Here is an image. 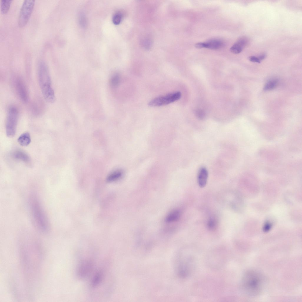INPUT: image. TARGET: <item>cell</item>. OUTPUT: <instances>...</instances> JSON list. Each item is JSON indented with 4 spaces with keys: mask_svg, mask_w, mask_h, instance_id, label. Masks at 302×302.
<instances>
[{
    "mask_svg": "<svg viewBox=\"0 0 302 302\" xmlns=\"http://www.w3.org/2000/svg\"><path fill=\"white\" fill-rule=\"evenodd\" d=\"M19 116L18 110L16 107L11 106L9 108L6 122V133L8 137L15 135Z\"/></svg>",
    "mask_w": 302,
    "mask_h": 302,
    "instance_id": "3957f363",
    "label": "cell"
},
{
    "mask_svg": "<svg viewBox=\"0 0 302 302\" xmlns=\"http://www.w3.org/2000/svg\"><path fill=\"white\" fill-rule=\"evenodd\" d=\"M208 176V171L206 168L204 167H201L198 170L197 175L198 183L201 188H203L206 186Z\"/></svg>",
    "mask_w": 302,
    "mask_h": 302,
    "instance_id": "8fae6325",
    "label": "cell"
},
{
    "mask_svg": "<svg viewBox=\"0 0 302 302\" xmlns=\"http://www.w3.org/2000/svg\"><path fill=\"white\" fill-rule=\"evenodd\" d=\"M30 204L32 215L38 229L44 232L49 229V223L44 211L37 197L32 195L30 199Z\"/></svg>",
    "mask_w": 302,
    "mask_h": 302,
    "instance_id": "7a4b0ae2",
    "label": "cell"
},
{
    "mask_svg": "<svg viewBox=\"0 0 302 302\" xmlns=\"http://www.w3.org/2000/svg\"><path fill=\"white\" fill-rule=\"evenodd\" d=\"M35 4L34 0H24L21 6L18 20L19 27L24 26L28 22L32 13Z\"/></svg>",
    "mask_w": 302,
    "mask_h": 302,
    "instance_id": "277c9868",
    "label": "cell"
},
{
    "mask_svg": "<svg viewBox=\"0 0 302 302\" xmlns=\"http://www.w3.org/2000/svg\"><path fill=\"white\" fill-rule=\"evenodd\" d=\"M80 22L82 25H84V24H85L86 20L83 16H81L80 18Z\"/></svg>",
    "mask_w": 302,
    "mask_h": 302,
    "instance_id": "cb8c5ba5",
    "label": "cell"
},
{
    "mask_svg": "<svg viewBox=\"0 0 302 302\" xmlns=\"http://www.w3.org/2000/svg\"><path fill=\"white\" fill-rule=\"evenodd\" d=\"M17 141L21 146H27L31 142L29 133L28 132H26L22 134L18 137Z\"/></svg>",
    "mask_w": 302,
    "mask_h": 302,
    "instance_id": "5bb4252c",
    "label": "cell"
},
{
    "mask_svg": "<svg viewBox=\"0 0 302 302\" xmlns=\"http://www.w3.org/2000/svg\"><path fill=\"white\" fill-rule=\"evenodd\" d=\"M120 81V75L118 73H115L111 77L110 80V85L112 88H115L119 86Z\"/></svg>",
    "mask_w": 302,
    "mask_h": 302,
    "instance_id": "d6986e66",
    "label": "cell"
},
{
    "mask_svg": "<svg viewBox=\"0 0 302 302\" xmlns=\"http://www.w3.org/2000/svg\"><path fill=\"white\" fill-rule=\"evenodd\" d=\"M122 14L121 12H118L116 13L113 17V23L115 25L119 24L122 21Z\"/></svg>",
    "mask_w": 302,
    "mask_h": 302,
    "instance_id": "44dd1931",
    "label": "cell"
},
{
    "mask_svg": "<svg viewBox=\"0 0 302 302\" xmlns=\"http://www.w3.org/2000/svg\"><path fill=\"white\" fill-rule=\"evenodd\" d=\"M259 280V278L255 275L250 274L244 278V286L246 288L249 289V290H256L257 288H258Z\"/></svg>",
    "mask_w": 302,
    "mask_h": 302,
    "instance_id": "30bf717a",
    "label": "cell"
},
{
    "mask_svg": "<svg viewBox=\"0 0 302 302\" xmlns=\"http://www.w3.org/2000/svg\"><path fill=\"white\" fill-rule=\"evenodd\" d=\"M11 155L14 159L28 164L31 162L29 156L25 152L20 150H17L13 151Z\"/></svg>",
    "mask_w": 302,
    "mask_h": 302,
    "instance_id": "7c38bea8",
    "label": "cell"
},
{
    "mask_svg": "<svg viewBox=\"0 0 302 302\" xmlns=\"http://www.w3.org/2000/svg\"><path fill=\"white\" fill-rule=\"evenodd\" d=\"M37 76L39 86L45 101L53 103L55 97L52 85L50 75L48 67L43 60H40L37 66Z\"/></svg>",
    "mask_w": 302,
    "mask_h": 302,
    "instance_id": "6da1fadb",
    "label": "cell"
},
{
    "mask_svg": "<svg viewBox=\"0 0 302 302\" xmlns=\"http://www.w3.org/2000/svg\"><path fill=\"white\" fill-rule=\"evenodd\" d=\"M12 0H1L0 3V8L1 12L6 14L10 8Z\"/></svg>",
    "mask_w": 302,
    "mask_h": 302,
    "instance_id": "ac0fdd59",
    "label": "cell"
},
{
    "mask_svg": "<svg viewBox=\"0 0 302 302\" xmlns=\"http://www.w3.org/2000/svg\"><path fill=\"white\" fill-rule=\"evenodd\" d=\"M224 44L221 40L218 39H212L204 42H200L196 43L195 47L197 48H205L212 50L219 49L222 47Z\"/></svg>",
    "mask_w": 302,
    "mask_h": 302,
    "instance_id": "ba28073f",
    "label": "cell"
},
{
    "mask_svg": "<svg viewBox=\"0 0 302 302\" xmlns=\"http://www.w3.org/2000/svg\"><path fill=\"white\" fill-rule=\"evenodd\" d=\"M197 116L199 119H202L204 118L205 116L204 113H203L201 111H197Z\"/></svg>",
    "mask_w": 302,
    "mask_h": 302,
    "instance_id": "603a6c76",
    "label": "cell"
},
{
    "mask_svg": "<svg viewBox=\"0 0 302 302\" xmlns=\"http://www.w3.org/2000/svg\"><path fill=\"white\" fill-rule=\"evenodd\" d=\"M249 60L253 62L260 63L262 61L259 55L258 56H251L249 57Z\"/></svg>",
    "mask_w": 302,
    "mask_h": 302,
    "instance_id": "7402d4cb",
    "label": "cell"
},
{
    "mask_svg": "<svg viewBox=\"0 0 302 302\" xmlns=\"http://www.w3.org/2000/svg\"><path fill=\"white\" fill-rule=\"evenodd\" d=\"M123 174L122 170H117L110 174L107 178L108 182H111L118 179L121 178Z\"/></svg>",
    "mask_w": 302,
    "mask_h": 302,
    "instance_id": "2e32d148",
    "label": "cell"
},
{
    "mask_svg": "<svg viewBox=\"0 0 302 302\" xmlns=\"http://www.w3.org/2000/svg\"><path fill=\"white\" fill-rule=\"evenodd\" d=\"M278 80L276 78L271 79L268 81L263 88L265 91H270L275 88L277 85Z\"/></svg>",
    "mask_w": 302,
    "mask_h": 302,
    "instance_id": "e0dca14e",
    "label": "cell"
},
{
    "mask_svg": "<svg viewBox=\"0 0 302 302\" xmlns=\"http://www.w3.org/2000/svg\"><path fill=\"white\" fill-rule=\"evenodd\" d=\"M14 83L16 91L20 99L24 103L27 102L28 100V92L22 79L20 77L17 78Z\"/></svg>",
    "mask_w": 302,
    "mask_h": 302,
    "instance_id": "52a82bcc",
    "label": "cell"
},
{
    "mask_svg": "<svg viewBox=\"0 0 302 302\" xmlns=\"http://www.w3.org/2000/svg\"><path fill=\"white\" fill-rule=\"evenodd\" d=\"M181 96V93L180 92L169 93L153 99L148 103V105L151 107L160 106L167 105L178 100Z\"/></svg>",
    "mask_w": 302,
    "mask_h": 302,
    "instance_id": "5b68a950",
    "label": "cell"
},
{
    "mask_svg": "<svg viewBox=\"0 0 302 302\" xmlns=\"http://www.w3.org/2000/svg\"><path fill=\"white\" fill-rule=\"evenodd\" d=\"M93 266V262L91 259L89 258L82 260L78 268V276L81 278H83L88 276L91 273Z\"/></svg>",
    "mask_w": 302,
    "mask_h": 302,
    "instance_id": "8992f818",
    "label": "cell"
},
{
    "mask_svg": "<svg viewBox=\"0 0 302 302\" xmlns=\"http://www.w3.org/2000/svg\"><path fill=\"white\" fill-rule=\"evenodd\" d=\"M105 273L103 270H98L93 275L91 283V287L92 288H97L102 282L104 280Z\"/></svg>",
    "mask_w": 302,
    "mask_h": 302,
    "instance_id": "4fadbf2b",
    "label": "cell"
},
{
    "mask_svg": "<svg viewBox=\"0 0 302 302\" xmlns=\"http://www.w3.org/2000/svg\"><path fill=\"white\" fill-rule=\"evenodd\" d=\"M180 216V211L178 210H175L171 212L167 216L165 221L168 223L176 221L179 219Z\"/></svg>",
    "mask_w": 302,
    "mask_h": 302,
    "instance_id": "9a60e30c",
    "label": "cell"
},
{
    "mask_svg": "<svg viewBox=\"0 0 302 302\" xmlns=\"http://www.w3.org/2000/svg\"><path fill=\"white\" fill-rule=\"evenodd\" d=\"M250 43V39L248 37L245 36L240 37L231 47L230 50L233 53L239 54L247 47Z\"/></svg>",
    "mask_w": 302,
    "mask_h": 302,
    "instance_id": "9c48e42d",
    "label": "cell"
},
{
    "mask_svg": "<svg viewBox=\"0 0 302 302\" xmlns=\"http://www.w3.org/2000/svg\"><path fill=\"white\" fill-rule=\"evenodd\" d=\"M217 221L216 219L214 217L209 219L207 222V227L208 229L211 231L215 230L217 227Z\"/></svg>",
    "mask_w": 302,
    "mask_h": 302,
    "instance_id": "ffe728a7",
    "label": "cell"
}]
</instances>
